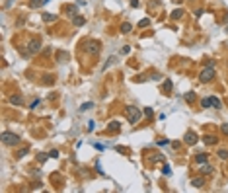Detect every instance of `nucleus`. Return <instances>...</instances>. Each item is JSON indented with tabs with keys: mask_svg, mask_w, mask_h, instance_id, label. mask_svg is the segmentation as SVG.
<instances>
[{
	"mask_svg": "<svg viewBox=\"0 0 228 193\" xmlns=\"http://www.w3.org/2000/svg\"><path fill=\"white\" fill-rule=\"evenodd\" d=\"M125 115H127V119H129V123H139L140 117H142L140 109L135 107V105H127V107H125Z\"/></svg>",
	"mask_w": 228,
	"mask_h": 193,
	"instance_id": "1",
	"label": "nucleus"
},
{
	"mask_svg": "<svg viewBox=\"0 0 228 193\" xmlns=\"http://www.w3.org/2000/svg\"><path fill=\"white\" fill-rule=\"evenodd\" d=\"M2 142H4L6 146H16V144H20V137L14 135V133L4 131V133H2Z\"/></svg>",
	"mask_w": 228,
	"mask_h": 193,
	"instance_id": "2",
	"label": "nucleus"
},
{
	"mask_svg": "<svg viewBox=\"0 0 228 193\" xmlns=\"http://www.w3.org/2000/svg\"><path fill=\"white\" fill-rule=\"evenodd\" d=\"M214 74H216V70H214L213 66H207L205 70H201V74H199V80L201 82H211L214 78Z\"/></svg>",
	"mask_w": 228,
	"mask_h": 193,
	"instance_id": "3",
	"label": "nucleus"
},
{
	"mask_svg": "<svg viewBox=\"0 0 228 193\" xmlns=\"http://www.w3.org/2000/svg\"><path fill=\"white\" fill-rule=\"evenodd\" d=\"M86 51L92 53V55H98L99 53V43L98 41H88L86 43Z\"/></svg>",
	"mask_w": 228,
	"mask_h": 193,
	"instance_id": "4",
	"label": "nucleus"
},
{
	"mask_svg": "<svg viewBox=\"0 0 228 193\" xmlns=\"http://www.w3.org/2000/svg\"><path fill=\"white\" fill-rule=\"evenodd\" d=\"M39 49H41V41H39L37 37H35V39H31V41H29V55L37 53Z\"/></svg>",
	"mask_w": 228,
	"mask_h": 193,
	"instance_id": "5",
	"label": "nucleus"
},
{
	"mask_svg": "<svg viewBox=\"0 0 228 193\" xmlns=\"http://www.w3.org/2000/svg\"><path fill=\"white\" fill-rule=\"evenodd\" d=\"M119 131H121V123H119V121L107 123V133H119Z\"/></svg>",
	"mask_w": 228,
	"mask_h": 193,
	"instance_id": "6",
	"label": "nucleus"
},
{
	"mask_svg": "<svg viewBox=\"0 0 228 193\" xmlns=\"http://www.w3.org/2000/svg\"><path fill=\"white\" fill-rule=\"evenodd\" d=\"M183 141H185L187 144H195V142H197V135H195L193 131H187V133H185V139H183Z\"/></svg>",
	"mask_w": 228,
	"mask_h": 193,
	"instance_id": "7",
	"label": "nucleus"
},
{
	"mask_svg": "<svg viewBox=\"0 0 228 193\" xmlns=\"http://www.w3.org/2000/svg\"><path fill=\"white\" fill-rule=\"evenodd\" d=\"M199 166H201V168H199L201 174H205V176L213 174V166H211V164H207V162H205V164H199Z\"/></svg>",
	"mask_w": 228,
	"mask_h": 193,
	"instance_id": "8",
	"label": "nucleus"
},
{
	"mask_svg": "<svg viewBox=\"0 0 228 193\" xmlns=\"http://www.w3.org/2000/svg\"><path fill=\"white\" fill-rule=\"evenodd\" d=\"M10 104H12V105H23V98H22V96H18V94H16V96H10Z\"/></svg>",
	"mask_w": 228,
	"mask_h": 193,
	"instance_id": "9",
	"label": "nucleus"
},
{
	"mask_svg": "<svg viewBox=\"0 0 228 193\" xmlns=\"http://www.w3.org/2000/svg\"><path fill=\"white\" fill-rule=\"evenodd\" d=\"M57 61H59V62H66V61H68V53H66V51H59V53H57Z\"/></svg>",
	"mask_w": 228,
	"mask_h": 193,
	"instance_id": "10",
	"label": "nucleus"
},
{
	"mask_svg": "<svg viewBox=\"0 0 228 193\" xmlns=\"http://www.w3.org/2000/svg\"><path fill=\"white\" fill-rule=\"evenodd\" d=\"M211 105H213L214 109H220V107H222V102H220L219 98H214V96H211Z\"/></svg>",
	"mask_w": 228,
	"mask_h": 193,
	"instance_id": "11",
	"label": "nucleus"
},
{
	"mask_svg": "<svg viewBox=\"0 0 228 193\" xmlns=\"http://www.w3.org/2000/svg\"><path fill=\"white\" fill-rule=\"evenodd\" d=\"M49 0H31L29 2V8H39V6H43V4H47Z\"/></svg>",
	"mask_w": 228,
	"mask_h": 193,
	"instance_id": "12",
	"label": "nucleus"
},
{
	"mask_svg": "<svg viewBox=\"0 0 228 193\" xmlns=\"http://www.w3.org/2000/svg\"><path fill=\"white\" fill-rule=\"evenodd\" d=\"M191 185H193V187H203V185H205V179L195 178V179H191Z\"/></svg>",
	"mask_w": 228,
	"mask_h": 193,
	"instance_id": "13",
	"label": "nucleus"
},
{
	"mask_svg": "<svg viewBox=\"0 0 228 193\" xmlns=\"http://www.w3.org/2000/svg\"><path fill=\"white\" fill-rule=\"evenodd\" d=\"M183 98H185V102H187V104H193L197 96H195V92H187V94L183 96Z\"/></svg>",
	"mask_w": 228,
	"mask_h": 193,
	"instance_id": "14",
	"label": "nucleus"
},
{
	"mask_svg": "<svg viewBox=\"0 0 228 193\" xmlns=\"http://www.w3.org/2000/svg\"><path fill=\"white\" fill-rule=\"evenodd\" d=\"M195 160H197V164H205V162H207V154H205V152H199V154L195 156Z\"/></svg>",
	"mask_w": 228,
	"mask_h": 193,
	"instance_id": "15",
	"label": "nucleus"
},
{
	"mask_svg": "<svg viewBox=\"0 0 228 193\" xmlns=\"http://www.w3.org/2000/svg\"><path fill=\"white\" fill-rule=\"evenodd\" d=\"M203 141H205V144H214V142H216V137H213V135H205Z\"/></svg>",
	"mask_w": 228,
	"mask_h": 193,
	"instance_id": "16",
	"label": "nucleus"
},
{
	"mask_svg": "<svg viewBox=\"0 0 228 193\" xmlns=\"http://www.w3.org/2000/svg\"><path fill=\"white\" fill-rule=\"evenodd\" d=\"M57 14H43V22H55Z\"/></svg>",
	"mask_w": 228,
	"mask_h": 193,
	"instance_id": "17",
	"label": "nucleus"
},
{
	"mask_svg": "<svg viewBox=\"0 0 228 193\" xmlns=\"http://www.w3.org/2000/svg\"><path fill=\"white\" fill-rule=\"evenodd\" d=\"M72 24L74 25H84V18L82 16H74V18H72Z\"/></svg>",
	"mask_w": 228,
	"mask_h": 193,
	"instance_id": "18",
	"label": "nucleus"
},
{
	"mask_svg": "<svg viewBox=\"0 0 228 193\" xmlns=\"http://www.w3.org/2000/svg\"><path fill=\"white\" fill-rule=\"evenodd\" d=\"M131 29H133V28H131V24H127V22L121 25V33H131Z\"/></svg>",
	"mask_w": 228,
	"mask_h": 193,
	"instance_id": "19",
	"label": "nucleus"
},
{
	"mask_svg": "<svg viewBox=\"0 0 228 193\" xmlns=\"http://www.w3.org/2000/svg\"><path fill=\"white\" fill-rule=\"evenodd\" d=\"M65 12H66V14H74V12L78 14V10H76V6H65Z\"/></svg>",
	"mask_w": 228,
	"mask_h": 193,
	"instance_id": "20",
	"label": "nucleus"
},
{
	"mask_svg": "<svg viewBox=\"0 0 228 193\" xmlns=\"http://www.w3.org/2000/svg\"><path fill=\"white\" fill-rule=\"evenodd\" d=\"M164 92H166V94H170V92H172V82H170V80L164 82Z\"/></svg>",
	"mask_w": 228,
	"mask_h": 193,
	"instance_id": "21",
	"label": "nucleus"
},
{
	"mask_svg": "<svg viewBox=\"0 0 228 193\" xmlns=\"http://www.w3.org/2000/svg\"><path fill=\"white\" fill-rule=\"evenodd\" d=\"M182 16H183V12H182V10H174V12H172V18H174V20H179Z\"/></svg>",
	"mask_w": 228,
	"mask_h": 193,
	"instance_id": "22",
	"label": "nucleus"
},
{
	"mask_svg": "<svg viewBox=\"0 0 228 193\" xmlns=\"http://www.w3.org/2000/svg\"><path fill=\"white\" fill-rule=\"evenodd\" d=\"M162 174H164V176H172V168H170V164H166V166L162 168Z\"/></svg>",
	"mask_w": 228,
	"mask_h": 193,
	"instance_id": "23",
	"label": "nucleus"
},
{
	"mask_svg": "<svg viewBox=\"0 0 228 193\" xmlns=\"http://www.w3.org/2000/svg\"><path fill=\"white\" fill-rule=\"evenodd\" d=\"M219 156L222 158V160H228V150H224V148H220L219 150Z\"/></svg>",
	"mask_w": 228,
	"mask_h": 193,
	"instance_id": "24",
	"label": "nucleus"
},
{
	"mask_svg": "<svg viewBox=\"0 0 228 193\" xmlns=\"http://www.w3.org/2000/svg\"><path fill=\"white\" fill-rule=\"evenodd\" d=\"M90 107H94V104H92V102H86V104H84L82 107H80V111H88Z\"/></svg>",
	"mask_w": 228,
	"mask_h": 193,
	"instance_id": "25",
	"label": "nucleus"
},
{
	"mask_svg": "<svg viewBox=\"0 0 228 193\" xmlns=\"http://www.w3.org/2000/svg\"><path fill=\"white\" fill-rule=\"evenodd\" d=\"M201 105H203V107H211V98H203Z\"/></svg>",
	"mask_w": 228,
	"mask_h": 193,
	"instance_id": "26",
	"label": "nucleus"
},
{
	"mask_svg": "<svg viewBox=\"0 0 228 193\" xmlns=\"http://www.w3.org/2000/svg\"><path fill=\"white\" fill-rule=\"evenodd\" d=\"M146 25H150V20H140L139 22V28H146Z\"/></svg>",
	"mask_w": 228,
	"mask_h": 193,
	"instance_id": "27",
	"label": "nucleus"
},
{
	"mask_svg": "<svg viewBox=\"0 0 228 193\" xmlns=\"http://www.w3.org/2000/svg\"><path fill=\"white\" fill-rule=\"evenodd\" d=\"M28 150H29V148H22V150H20V152H18L16 156H18V158H23V156L28 154Z\"/></svg>",
	"mask_w": 228,
	"mask_h": 193,
	"instance_id": "28",
	"label": "nucleus"
},
{
	"mask_svg": "<svg viewBox=\"0 0 228 193\" xmlns=\"http://www.w3.org/2000/svg\"><path fill=\"white\" fill-rule=\"evenodd\" d=\"M144 115H146V117H152V115H154L152 107H146V109H144Z\"/></svg>",
	"mask_w": 228,
	"mask_h": 193,
	"instance_id": "29",
	"label": "nucleus"
},
{
	"mask_svg": "<svg viewBox=\"0 0 228 193\" xmlns=\"http://www.w3.org/2000/svg\"><path fill=\"white\" fill-rule=\"evenodd\" d=\"M94 127H96V123H94V121H88V131H94Z\"/></svg>",
	"mask_w": 228,
	"mask_h": 193,
	"instance_id": "30",
	"label": "nucleus"
},
{
	"mask_svg": "<svg viewBox=\"0 0 228 193\" xmlns=\"http://www.w3.org/2000/svg\"><path fill=\"white\" fill-rule=\"evenodd\" d=\"M37 160H39V162H45V160H47V154H39Z\"/></svg>",
	"mask_w": 228,
	"mask_h": 193,
	"instance_id": "31",
	"label": "nucleus"
},
{
	"mask_svg": "<svg viewBox=\"0 0 228 193\" xmlns=\"http://www.w3.org/2000/svg\"><path fill=\"white\" fill-rule=\"evenodd\" d=\"M222 133L228 137V123H224V125H222Z\"/></svg>",
	"mask_w": 228,
	"mask_h": 193,
	"instance_id": "32",
	"label": "nucleus"
},
{
	"mask_svg": "<svg viewBox=\"0 0 228 193\" xmlns=\"http://www.w3.org/2000/svg\"><path fill=\"white\" fill-rule=\"evenodd\" d=\"M49 156H53V158H57V156H59V150H51V152H49Z\"/></svg>",
	"mask_w": 228,
	"mask_h": 193,
	"instance_id": "33",
	"label": "nucleus"
},
{
	"mask_svg": "<svg viewBox=\"0 0 228 193\" xmlns=\"http://www.w3.org/2000/svg\"><path fill=\"white\" fill-rule=\"evenodd\" d=\"M131 6H133V8H137V6H139V0H131Z\"/></svg>",
	"mask_w": 228,
	"mask_h": 193,
	"instance_id": "34",
	"label": "nucleus"
}]
</instances>
